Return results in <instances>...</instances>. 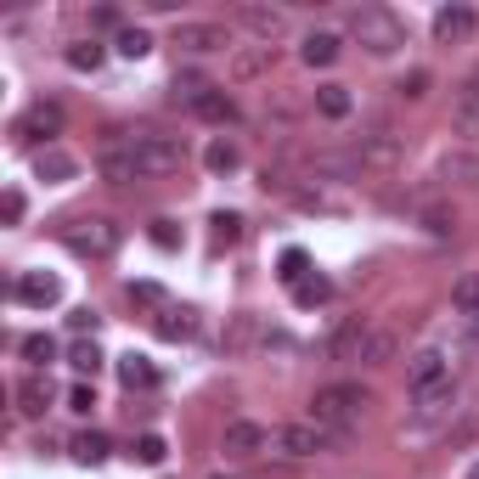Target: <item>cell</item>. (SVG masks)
Returning a JSON list of instances; mask_svg holds the SVG:
<instances>
[{"label": "cell", "instance_id": "1", "mask_svg": "<svg viewBox=\"0 0 479 479\" xmlns=\"http://www.w3.org/2000/svg\"><path fill=\"white\" fill-rule=\"evenodd\" d=\"M367 406H372L367 384H327V389L310 395V423H322V429H333V434L350 440V429L367 418Z\"/></svg>", "mask_w": 479, "mask_h": 479}, {"label": "cell", "instance_id": "2", "mask_svg": "<svg viewBox=\"0 0 479 479\" xmlns=\"http://www.w3.org/2000/svg\"><path fill=\"white\" fill-rule=\"evenodd\" d=\"M57 243L68 248V254H79V260H113L119 243H124V226L108 220V215H79L68 226H57Z\"/></svg>", "mask_w": 479, "mask_h": 479}, {"label": "cell", "instance_id": "3", "mask_svg": "<svg viewBox=\"0 0 479 479\" xmlns=\"http://www.w3.org/2000/svg\"><path fill=\"white\" fill-rule=\"evenodd\" d=\"M350 40H356L367 57H395L406 46V23L389 6H356L350 12Z\"/></svg>", "mask_w": 479, "mask_h": 479}, {"label": "cell", "instance_id": "4", "mask_svg": "<svg viewBox=\"0 0 479 479\" xmlns=\"http://www.w3.org/2000/svg\"><path fill=\"white\" fill-rule=\"evenodd\" d=\"M130 153H136L141 181H158V175H175L186 164V141L181 136H164V130H136L130 136Z\"/></svg>", "mask_w": 479, "mask_h": 479}, {"label": "cell", "instance_id": "5", "mask_svg": "<svg viewBox=\"0 0 479 479\" xmlns=\"http://www.w3.org/2000/svg\"><path fill=\"white\" fill-rule=\"evenodd\" d=\"M344 446V434H333L322 423H282V429H271V451L288 457V463H305V457H322V451H339Z\"/></svg>", "mask_w": 479, "mask_h": 479}, {"label": "cell", "instance_id": "6", "mask_svg": "<svg viewBox=\"0 0 479 479\" xmlns=\"http://www.w3.org/2000/svg\"><path fill=\"white\" fill-rule=\"evenodd\" d=\"M440 384H451V350L423 344L418 356L406 361V389H412V395H423V389H440Z\"/></svg>", "mask_w": 479, "mask_h": 479}, {"label": "cell", "instance_id": "7", "mask_svg": "<svg viewBox=\"0 0 479 479\" xmlns=\"http://www.w3.org/2000/svg\"><path fill=\"white\" fill-rule=\"evenodd\" d=\"M412 418H406V434H429V429H440L451 412H457V384H440V389H423V395H412Z\"/></svg>", "mask_w": 479, "mask_h": 479}, {"label": "cell", "instance_id": "8", "mask_svg": "<svg viewBox=\"0 0 479 479\" xmlns=\"http://www.w3.org/2000/svg\"><path fill=\"white\" fill-rule=\"evenodd\" d=\"M350 153H356V164H361V170H384V175H389V170H401L406 141L395 136V130H372V136H361Z\"/></svg>", "mask_w": 479, "mask_h": 479}, {"label": "cell", "instance_id": "9", "mask_svg": "<svg viewBox=\"0 0 479 479\" xmlns=\"http://www.w3.org/2000/svg\"><path fill=\"white\" fill-rule=\"evenodd\" d=\"M96 175L108 181V186H130V181H141V170H136V153H130V136H108L96 147Z\"/></svg>", "mask_w": 479, "mask_h": 479}, {"label": "cell", "instance_id": "10", "mask_svg": "<svg viewBox=\"0 0 479 479\" xmlns=\"http://www.w3.org/2000/svg\"><path fill=\"white\" fill-rule=\"evenodd\" d=\"M12 299L29 305V310H51V305H62V282L51 271H23V277L12 282Z\"/></svg>", "mask_w": 479, "mask_h": 479}, {"label": "cell", "instance_id": "11", "mask_svg": "<svg viewBox=\"0 0 479 479\" xmlns=\"http://www.w3.org/2000/svg\"><path fill=\"white\" fill-rule=\"evenodd\" d=\"M170 46L186 51V57H209V51H226V46H232V34H226V23H181Z\"/></svg>", "mask_w": 479, "mask_h": 479}, {"label": "cell", "instance_id": "12", "mask_svg": "<svg viewBox=\"0 0 479 479\" xmlns=\"http://www.w3.org/2000/svg\"><path fill=\"white\" fill-rule=\"evenodd\" d=\"M271 446V429H260V423H248V418H237V423H226V434H220V451L232 457V463H248V457H260Z\"/></svg>", "mask_w": 479, "mask_h": 479}, {"label": "cell", "instance_id": "13", "mask_svg": "<svg viewBox=\"0 0 479 479\" xmlns=\"http://www.w3.org/2000/svg\"><path fill=\"white\" fill-rule=\"evenodd\" d=\"M12 130H17V141H51V136H62V108L57 102H34Z\"/></svg>", "mask_w": 479, "mask_h": 479}, {"label": "cell", "instance_id": "14", "mask_svg": "<svg viewBox=\"0 0 479 479\" xmlns=\"http://www.w3.org/2000/svg\"><path fill=\"white\" fill-rule=\"evenodd\" d=\"M237 23L254 34L260 46H271V40L288 34V12H277V6H237Z\"/></svg>", "mask_w": 479, "mask_h": 479}, {"label": "cell", "instance_id": "15", "mask_svg": "<svg viewBox=\"0 0 479 479\" xmlns=\"http://www.w3.org/2000/svg\"><path fill=\"white\" fill-rule=\"evenodd\" d=\"M367 333H372V327H367L361 316H350V322H339V327L327 333V344H322V350H327L333 361H361V344H367Z\"/></svg>", "mask_w": 479, "mask_h": 479}, {"label": "cell", "instance_id": "16", "mask_svg": "<svg viewBox=\"0 0 479 479\" xmlns=\"http://www.w3.org/2000/svg\"><path fill=\"white\" fill-rule=\"evenodd\" d=\"M12 401H17V418H46L51 412V384L40 378V372H29V378H17V389H12Z\"/></svg>", "mask_w": 479, "mask_h": 479}, {"label": "cell", "instance_id": "17", "mask_svg": "<svg viewBox=\"0 0 479 479\" xmlns=\"http://www.w3.org/2000/svg\"><path fill=\"white\" fill-rule=\"evenodd\" d=\"M474 6H440L434 12V40H440V46H463V40L474 34Z\"/></svg>", "mask_w": 479, "mask_h": 479}, {"label": "cell", "instance_id": "18", "mask_svg": "<svg viewBox=\"0 0 479 479\" xmlns=\"http://www.w3.org/2000/svg\"><path fill=\"white\" fill-rule=\"evenodd\" d=\"M192 113H198L203 124H232V119H237V102H232V91H226V85H215V91H203V96L192 102Z\"/></svg>", "mask_w": 479, "mask_h": 479}, {"label": "cell", "instance_id": "19", "mask_svg": "<svg viewBox=\"0 0 479 479\" xmlns=\"http://www.w3.org/2000/svg\"><path fill=\"white\" fill-rule=\"evenodd\" d=\"M339 46H344L339 34H327V29H316V34H305V46H299V57H305V68H333V62H339Z\"/></svg>", "mask_w": 479, "mask_h": 479}, {"label": "cell", "instance_id": "20", "mask_svg": "<svg viewBox=\"0 0 479 479\" xmlns=\"http://www.w3.org/2000/svg\"><path fill=\"white\" fill-rule=\"evenodd\" d=\"M254 344H265L260 316H232V327H226V356H248Z\"/></svg>", "mask_w": 479, "mask_h": 479}, {"label": "cell", "instance_id": "21", "mask_svg": "<svg viewBox=\"0 0 479 479\" xmlns=\"http://www.w3.org/2000/svg\"><path fill=\"white\" fill-rule=\"evenodd\" d=\"M34 175L57 186V181H74V175H79V164L62 153V147H40V153H34Z\"/></svg>", "mask_w": 479, "mask_h": 479}, {"label": "cell", "instance_id": "22", "mask_svg": "<svg viewBox=\"0 0 479 479\" xmlns=\"http://www.w3.org/2000/svg\"><path fill=\"white\" fill-rule=\"evenodd\" d=\"M153 333H158V339L164 344H181V339H192V333H198V322H192V310H158V316H153Z\"/></svg>", "mask_w": 479, "mask_h": 479}, {"label": "cell", "instance_id": "23", "mask_svg": "<svg viewBox=\"0 0 479 479\" xmlns=\"http://www.w3.org/2000/svg\"><path fill=\"white\" fill-rule=\"evenodd\" d=\"M74 463H85V468H102V463H108V451H113V440H108V434H102V429H85V434H74Z\"/></svg>", "mask_w": 479, "mask_h": 479}, {"label": "cell", "instance_id": "24", "mask_svg": "<svg viewBox=\"0 0 479 479\" xmlns=\"http://www.w3.org/2000/svg\"><path fill=\"white\" fill-rule=\"evenodd\" d=\"M119 384L130 389V395H136V389H153V384H158V367L130 350V356H119Z\"/></svg>", "mask_w": 479, "mask_h": 479}, {"label": "cell", "instance_id": "25", "mask_svg": "<svg viewBox=\"0 0 479 479\" xmlns=\"http://www.w3.org/2000/svg\"><path fill=\"white\" fill-rule=\"evenodd\" d=\"M316 113L333 119V124L350 119V113H356V96H350V85H316Z\"/></svg>", "mask_w": 479, "mask_h": 479}, {"label": "cell", "instance_id": "26", "mask_svg": "<svg viewBox=\"0 0 479 479\" xmlns=\"http://www.w3.org/2000/svg\"><path fill=\"white\" fill-rule=\"evenodd\" d=\"M395 350H401V339H395L389 327H372V333H367V344H361V367H389V361H395Z\"/></svg>", "mask_w": 479, "mask_h": 479}, {"label": "cell", "instance_id": "27", "mask_svg": "<svg viewBox=\"0 0 479 479\" xmlns=\"http://www.w3.org/2000/svg\"><path fill=\"white\" fill-rule=\"evenodd\" d=\"M102 62H108V46H102V40H74L68 46V68L74 74H96Z\"/></svg>", "mask_w": 479, "mask_h": 479}, {"label": "cell", "instance_id": "28", "mask_svg": "<svg viewBox=\"0 0 479 479\" xmlns=\"http://www.w3.org/2000/svg\"><path fill=\"white\" fill-rule=\"evenodd\" d=\"M124 299L141 305V310H153V316H158V310H170V294H164V282H147V277H141V282H124Z\"/></svg>", "mask_w": 479, "mask_h": 479}, {"label": "cell", "instance_id": "29", "mask_svg": "<svg viewBox=\"0 0 479 479\" xmlns=\"http://www.w3.org/2000/svg\"><path fill=\"white\" fill-rule=\"evenodd\" d=\"M203 164H209V175H232L237 164H243V153H237V141H226V136H215L209 147H203Z\"/></svg>", "mask_w": 479, "mask_h": 479}, {"label": "cell", "instance_id": "30", "mask_svg": "<svg viewBox=\"0 0 479 479\" xmlns=\"http://www.w3.org/2000/svg\"><path fill=\"white\" fill-rule=\"evenodd\" d=\"M209 237H215V248H237L243 243V215L237 209H215L209 215Z\"/></svg>", "mask_w": 479, "mask_h": 479}, {"label": "cell", "instance_id": "31", "mask_svg": "<svg viewBox=\"0 0 479 479\" xmlns=\"http://www.w3.org/2000/svg\"><path fill=\"white\" fill-rule=\"evenodd\" d=\"M265 68H271V46H254V51H237V57H232V79H237V85L260 79Z\"/></svg>", "mask_w": 479, "mask_h": 479}, {"label": "cell", "instance_id": "32", "mask_svg": "<svg viewBox=\"0 0 479 479\" xmlns=\"http://www.w3.org/2000/svg\"><path fill=\"white\" fill-rule=\"evenodd\" d=\"M451 305H457V316H474L479 322V271H463V277H457Z\"/></svg>", "mask_w": 479, "mask_h": 479}, {"label": "cell", "instance_id": "33", "mask_svg": "<svg viewBox=\"0 0 479 479\" xmlns=\"http://www.w3.org/2000/svg\"><path fill=\"white\" fill-rule=\"evenodd\" d=\"M418 226H423L429 237H451V232H457V209H446V203H423V209H418Z\"/></svg>", "mask_w": 479, "mask_h": 479}, {"label": "cell", "instance_id": "34", "mask_svg": "<svg viewBox=\"0 0 479 479\" xmlns=\"http://www.w3.org/2000/svg\"><path fill=\"white\" fill-rule=\"evenodd\" d=\"M17 350H23L29 367H51L57 361V339H51V333H29V339H17Z\"/></svg>", "mask_w": 479, "mask_h": 479}, {"label": "cell", "instance_id": "35", "mask_svg": "<svg viewBox=\"0 0 479 479\" xmlns=\"http://www.w3.org/2000/svg\"><path fill=\"white\" fill-rule=\"evenodd\" d=\"M440 175L446 181H463V186H479V158L474 153H446L440 158Z\"/></svg>", "mask_w": 479, "mask_h": 479}, {"label": "cell", "instance_id": "36", "mask_svg": "<svg viewBox=\"0 0 479 479\" xmlns=\"http://www.w3.org/2000/svg\"><path fill=\"white\" fill-rule=\"evenodd\" d=\"M451 130L457 136H479V102L463 96V91H457V102H451Z\"/></svg>", "mask_w": 479, "mask_h": 479}, {"label": "cell", "instance_id": "37", "mask_svg": "<svg viewBox=\"0 0 479 479\" xmlns=\"http://www.w3.org/2000/svg\"><path fill=\"white\" fill-rule=\"evenodd\" d=\"M277 277H282L288 288H299V282L310 277V254H305V248H282V260H277Z\"/></svg>", "mask_w": 479, "mask_h": 479}, {"label": "cell", "instance_id": "38", "mask_svg": "<svg viewBox=\"0 0 479 479\" xmlns=\"http://www.w3.org/2000/svg\"><path fill=\"white\" fill-rule=\"evenodd\" d=\"M327 299H333V282H327V277H305V282L294 288V305H299V310H316V305H327Z\"/></svg>", "mask_w": 479, "mask_h": 479}, {"label": "cell", "instance_id": "39", "mask_svg": "<svg viewBox=\"0 0 479 479\" xmlns=\"http://www.w3.org/2000/svg\"><path fill=\"white\" fill-rule=\"evenodd\" d=\"M113 46H119V57H130V62H141V57H147L153 51V40H147V29H124V34H113Z\"/></svg>", "mask_w": 479, "mask_h": 479}, {"label": "cell", "instance_id": "40", "mask_svg": "<svg viewBox=\"0 0 479 479\" xmlns=\"http://www.w3.org/2000/svg\"><path fill=\"white\" fill-rule=\"evenodd\" d=\"M130 457H136V463H147V468H158L164 457H170V446H164V434H136Z\"/></svg>", "mask_w": 479, "mask_h": 479}, {"label": "cell", "instance_id": "41", "mask_svg": "<svg viewBox=\"0 0 479 479\" xmlns=\"http://www.w3.org/2000/svg\"><path fill=\"white\" fill-rule=\"evenodd\" d=\"M102 361H108V356H102L96 344H74V350H68V367L79 372V378H96V372H102Z\"/></svg>", "mask_w": 479, "mask_h": 479}, {"label": "cell", "instance_id": "42", "mask_svg": "<svg viewBox=\"0 0 479 479\" xmlns=\"http://www.w3.org/2000/svg\"><path fill=\"white\" fill-rule=\"evenodd\" d=\"M170 91H175V102H186V108H192V102H198L203 91H215V85H209L203 74H175V85H170Z\"/></svg>", "mask_w": 479, "mask_h": 479}, {"label": "cell", "instance_id": "43", "mask_svg": "<svg viewBox=\"0 0 479 479\" xmlns=\"http://www.w3.org/2000/svg\"><path fill=\"white\" fill-rule=\"evenodd\" d=\"M429 85H434L429 68H412V74H401V85H395V91H401L406 102H423V96H429Z\"/></svg>", "mask_w": 479, "mask_h": 479}, {"label": "cell", "instance_id": "44", "mask_svg": "<svg viewBox=\"0 0 479 479\" xmlns=\"http://www.w3.org/2000/svg\"><path fill=\"white\" fill-rule=\"evenodd\" d=\"M158 248H164V254H175V248H181V226L175 220H153V232H147Z\"/></svg>", "mask_w": 479, "mask_h": 479}, {"label": "cell", "instance_id": "45", "mask_svg": "<svg viewBox=\"0 0 479 479\" xmlns=\"http://www.w3.org/2000/svg\"><path fill=\"white\" fill-rule=\"evenodd\" d=\"M23 209H29V203H23V192H17V186H6V198H0V220H6V226H17V220H23Z\"/></svg>", "mask_w": 479, "mask_h": 479}, {"label": "cell", "instance_id": "46", "mask_svg": "<svg viewBox=\"0 0 479 479\" xmlns=\"http://www.w3.org/2000/svg\"><path fill=\"white\" fill-rule=\"evenodd\" d=\"M91 406H96V384L79 378V384L68 389V412H91Z\"/></svg>", "mask_w": 479, "mask_h": 479}, {"label": "cell", "instance_id": "47", "mask_svg": "<svg viewBox=\"0 0 479 479\" xmlns=\"http://www.w3.org/2000/svg\"><path fill=\"white\" fill-rule=\"evenodd\" d=\"M91 23H96V29H113V34H124V29H130V23L119 17V6H96V12H91Z\"/></svg>", "mask_w": 479, "mask_h": 479}, {"label": "cell", "instance_id": "48", "mask_svg": "<svg viewBox=\"0 0 479 479\" xmlns=\"http://www.w3.org/2000/svg\"><path fill=\"white\" fill-rule=\"evenodd\" d=\"M68 327H74V333H96V327H102V316H96V310H74Z\"/></svg>", "mask_w": 479, "mask_h": 479}, {"label": "cell", "instance_id": "49", "mask_svg": "<svg viewBox=\"0 0 479 479\" xmlns=\"http://www.w3.org/2000/svg\"><path fill=\"white\" fill-rule=\"evenodd\" d=\"M463 96H474V102H479V68L468 74V85H463Z\"/></svg>", "mask_w": 479, "mask_h": 479}, {"label": "cell", "instance_id": "50", "mask_svg": "<svg viewBox=\"0 0 479 479\" xmlns=\"http://www.w3.org/2000/svg\"><path fill=\"white\" fill-rule=\"evenodd\" d=\"M215 479H226V474H215Z\"/></svg>", "mask_w": 479, "mask_h": 479}]
</instances>
